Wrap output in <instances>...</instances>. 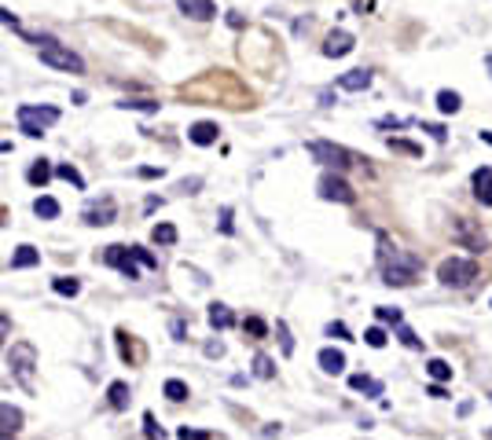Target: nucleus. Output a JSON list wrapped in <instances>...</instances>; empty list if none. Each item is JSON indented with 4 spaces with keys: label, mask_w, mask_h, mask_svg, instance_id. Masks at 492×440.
I'll use <instances>...</instances> for the list:
<instances>
[{
    "label": "nucleus",
    "mask_w": 492,
    "mask_h": 440,
    "mask_svg": "<svg viewBox=\"0 0 492 440\" xmlns=\"http://www.w3.org/2000/svg\"><path fill=\"white\" fill-rule=\"evenodd\" d=\"M397 338L404 341L408 348H423V341L416 338V330H411V327H404V323H400V327H397Z\"/></svg>",
    "instance_id": "72a5a7b5"
},
{
    "label": "nucleus",
    "mask_w": 492,
    "mask_h": 440,
    "mask_svg": "<svg viewBox=\"0 0 492 440\" xmlns=\"http://www.w3.org/2000/svg\"><path fill=\"white\" fill-rule=\"evenodd\" d=\"M151 239L158 242V246H173L177 242V228L173 224H154L151 228Z\"/></svg>",
    "instance_id": "a878e982"
},
{
    "label": "nucleus",
    "mask_w": 492,
    "mask_h": 440,
    "mask_svg": "<svg viewBox=\"0 0 492 440\" xmlns=\"http://www.w3.org/2000/svg\"><path fill=\"white\" fill-rule=\"evenodd\" d=\"M114 198H103V202H92V205H85V224H92V228H103V224H110L114 220Z\"/></svg>",
    "instance_id": "9b49d317"
},
{
    "label": "nucleus",
    "mask_w": 492,
    "mask_h": 440,
    "mask_svg": "<svg viewBox=\"0 0 492 440\" xmlns=\"http://www.w3.org/2000/svg\"><path fill=\"white\" fill-rule=\"evenodd\" d=\"M254 374H257V378H272V374H276V364H272V356L257 353V356H254Z\"/></svg>",
    "instance_id": "cd10ccee"
},
{
    "label": "nucleus",
    "mask_w": 492,
    "mask_h": 440,
    "mask_svg": "<svg viewBox=\"0 0 492 440\" xmlns=\"http://www.w3.org/2000/svg\"><path fill=\"white\" fill-rule=\"evenodd\" d=\"M353 33H345V30H331L327 33V41H323V56L327 59H342V56H349L353 51Z\"/></svg>",
    "instance_id": "9d476101"
},
{
    "label": "nucleus",
    "mask_w": 492,
    "mask_h": 440,
    "mask_svg": "<svg viewBox=\"0 0 492 440\" xmlns=\"http://www.w3.org/2000/svg\"><path fill=\"white\" fill-rule=\"evenodd\" d=\"M426 374H430L434 382H448L452 378V367L445 364V359H430V364H426Z\"/></svg>",
    "instance_id": "c85d7f7f"
},
{
    "label": "nucleus",
    "mask_w": 492,
    "mask_h": 440,
    "mask_svg": "<svg viewBox=\"0 0 492 440\" xmlns=\"http://www.w3.org/2000/svg\"><path fill=\"white\" fill-rule=\"evenodd\" d=\"M56 176H63V180H67V184H74V187H85V180H81V173H77L74 165H59Z\"/></svg>",
    "instance_id": "473e14b6"
},
{
    "label": "nucleus",
    "mask_w": 492,
    "mask_h": 440,
    "mask_svg": "<svg viewBox=\"0 0 492 440\" xmlns=\"http://www.w3.org/2000/svg\"><path fill=\"white\" fill-rule=\"evenodd\" d=\"M118 107L122 110H158V103L154 99H122Z\"/></svg>",
    "instance_id": "2f4dec72"
},
{
    "label": "nucleus",
    "mask_w": 492,
    "mask_h": 440,
    "mask_svg": "<svg viewBox=\"0 0 492 440\" xmlns=\"http://www.w3.org/2000/svg\"><path fill=\"white\" fill-rule=\"evenodd\" d=\"M41 264V253L33 250V246H19L15 253H11V268H33Z\"/></svg>",
    "instance_id": "6ab92c4d"
},
{
    "label": "nucleus",
    "mask_w": 492,
    "mask_h": 440,
    "mask_svg": "<svg viewBox=\"0 0 492 440\" xmlns=\"http://www.w3.org/2000/svg\"><path fill=\"white\" fill-rule=\"evenodd\" d=\"M41 62L44 67H56V70H67V74H81L85 70V62L77 51H70L67 44H59V41H51V37H41Z\"/></svg>",
    "instance_id": "7ed1b4c3"
},
{
    "label": "nucleus",
    "mask_w": 492,
    "mask_h": 440,
    "mask_svg": "<svg viewBox=\"0 0 492 440\" xmlns=\"http://www.w3.org/2000/svg\"><path fill=\"white\" fill-rule=\"evenodd\" d=\"M459 107H463V99H459V92H437V110L441 114H459Z\"/></svg>",
    "instance_id": "b1692460"
},
{
    "label": "nucleus",
    "mask_w": 492,
    "mask_h": 440,
    "mask_svg": "<svg viewBox=\"0 0 492 440\" xmlns=\"http://www.w3.org/2000/svg\"><path fill=\"white\" fill-rule=\"evenodd\" d=\"M144 425H147V437H151V440H154V437H158V440L165 437L162 425H154V415H144Z\"/></svg>",
    "instance_id": "a19ab883"
},
{
    "label": "nucleus",
    "mask_w": 492,
    "mask_h": 440,
    "mask_svg": "<svg viewBox=\"0 0 492 440\" xmlns=\"http://www.w3.org/2000/svg\"><path fill=\"white\" fill-rule=\"evenodd\" d=\"M379 261H382V276L390 287H411L419 276V257L393 246L386 235H379Z\"/></svg>",
    "instance_id": "f257e3e1"
},
{
    "label": "nucleus",
    "mask_w": 492,
    "mask_h": 440,
    "mask_svg": "<svg viewBox=\"0 0 492 440\" xmlns=\"http://www.w3.org/2000/svg\"><path fill=\"white\" fill-rule=\"evenodd\" d=\"M320 367L327 374H342L345 371V356L338 353V348H320Z\"/></svg>",
    "instance_id": "a211bd4d"
},
{
    "label": "nucleus",
    "mask_w": 492,
    "mask_h": 440,
    "mask_svg": "<svg viewBox=\"0 0 492 440\" xmlns=\"http://www.w3.org/2000/svg\"><path fill=\"white\" fill-rule=\"evenodd\" d=\"M477 136H482V139H485V144L492 147V128H482V133H477Z\"/></svg>",
    "instance_id": "3c124183"
},
{
    "label": "nucleus",
    "mask_w": 492,
    "mask_h": 440,
    "mask_svg": "<svg viewBox=\"0 0 492 440\" xmlns=\"http://www.w3.org/2000/svg\"><path fill=\"white\" fill-rule=\"evenodd\" d=\"M103 261H107V264H114V268H118L125 279H140L133 246H107V250H103Z\"/></svg>",
    "instance_id": "6e6552de"
},
{
    "label": "nucleus",
    "mask_w": 492,
    "mask_h": 440,
    "mask_svg": "<svg viewBox=\"0 0 492 440\" xmlns=\"http://www.w3.org/2000/svg\"><path fill=\"white\" fill-rule=\"evenodd\" d=\"M206 356H217V359H221V356H224V345H221V341H206Z\"/></svg>",
    "instance_id": "37998d69"
},
{
    "label": "nucleus",
    "mask_w": 492,
    "mask_h": 440,
    "mask_svg": "<svg viewBox=\"0 0 492 440\" xmlns=\"http://www.w3.org/2000/svg\"><path fill=\"white\" fill-rule=\"evenodd\" d=\"M243 330L250 334V338H265V334H268V323L257 319V316H250V319H243Z\"/></svg>",
    "instance_id": "7c9ffc66"
},
{
    "label": "nucleus",
    "mask_w": 492,
    "mask_h": 440,
    "mask_svg": "<svg viewBox=\"0 0 492 440\" xmlns=\"http://www.w3.org/2000/svg\"><path fill=\"white\" fill-rule=\"evenodd\" d=\"M177 8L184 11V15L199 19V22H206V19L217 15V4H213V0H177Z\"/></svg>",
    "instance_id": "f8f14e48"
},
{
    "label": "nucleus",
    "mask_w": 492,
    "mask_h": 440,
    "mask_svg": "<svg viewBox=\"0 0 492 440\" xmlns=\"http://www.w3.org/2000/svg\"><path fill=\"white\" fill-rule=\"evenodd\" d=\"M437 279L445 282V287H470V282L477 279V261H470V257H448V261H441V268H437Z\"/></svg>",
    "instance_id": "39448f33"
},
{
    "label": "nucleus",
    "mask_w": 492,
    "mask_h": 440,
    "mask_svg": "<svg viewBox=\"0 0 492 440\" xmlns=\"http://www.w3.org/2000/svg\"><path fill=\"white\" fill-rule=\"evenodd\" d=\"M8 367H11L15 382L22 385L26 393L37 389V378H33V371H37V348H33V345H26V341H15V345H11V348H8Z\"/></svg>",
    "instance_id": "f03ea898"
},
{
    "label": "nucleus",
    "mask_w": 492,
    "mask_h": 440,
    "mask_svg": "<svg viewBox=\"0 0 492 440\" xmlns=\"http://www.w3.org/2000/svg\"><path fill=\"white\" fill-rule=\"evenodd\" d=\"M162 393H165V396H170V400H173V404H180V400H188V396H191V393H188V385H184V382H180V378H170V382H165V385H162Z\"/></svg>",
    "instance_id": "bb28decb"
},
{
    "label": "nucleus",
    "mask_w": 492,
    "mask_h": 440,
    "mask_svg": "<svg viewBox=\"0 0 492 440\" xmlns=\"http://www.w3.org/2000/svg\"><path fill=\"white\" fill-rule=\"evenodd\" d=\"M0 19H4V26H11V30H19V19L15 15H11V11L4 8V11H0Z\"/></svg>",
    "instance_id": "49530a36"
},
{
    "label": "nucleus",
    "mask_w": 492,
    "mask_h": 440,
    "mask_svg": "<svg viewBox=\"0 0 492 440\" xmlns=\"http://www.w3.org/2000/svg\"><path fill=\"white\" fill-rule=\"evenodd\" d=\"M217 133H221V128H217L213 121H195L188 128V139L199 144V147H210V144H217Z\"/></svg>",
    "instance_id": "4468645a"
},
{
    "label": "nucleus",
    "mask_w": 492,
    "mask_h": 440,
    "mask_svg": "<svg viewBox=\"0 0 492 440\" xmlns=\"http://www.w3.org/2000/svg\"><path fill=\"white\" fill-rule=\"evenodd\" d=\"M51 290L63 294V297H77V294H81V282L70 279V276H56V279H51Z\"/></svg>",
    "instance_id": "4be33fe9"
},
{
    "label": "nucleus",
    "mask_w": 492,
    "mask_h": 440,
    "mask_svg": "<svg viewBox=\"0 0 492 440\" xmlns=\"http://www.w3.org/2000/svg\"><path fill=\"white\" fill-rule=\"evenodd\" d=\"M140 176L151 180V176H162V169H154V165H144V169H140Z\"/></svg>",
    "instance_id": "de8ad7c7"
},
{
    "label": "nucleus",
    "mask_w": 492,
    "mask_h": 440,
    "mask_svg": "<svg viewBox=\"0 0 492 440\" xmlns=\"http://www.w3.org/2000/svg\"><path fill=\"white\" fill-rule=\"evenodd\" d=\"M364 341H368L371 348H382V345H386V330H382V327H371V330H364Z\"/></svg>",
    "instance_id": "c9c22d12"
},
{
    "label": "nucleus",
    "mask_w": 492,
    "mask_h": 440,
    "mask_svg": "<svg viewBox=\"0 0 492 440\" xmlns=\"http://www.w3.org/2000/svg\"><path fill=\"white\" fill-rule=\"evenodd\" d=\"M276 330H279V345H283V356H290V353H294V338H290L287 323H276Z\"/></svg>",
    "instance_id": "f704fd0d"
},
{
    "label": "nucleus",
    "mask_w": 492,
    "mask_h": 440,
    "mask_svg": "<svg viewBox=\"0 0 492 440\" xmlns=\"http://www.w3.org/2000/svg\"><path fill=\"white\" fill-rule=\"evenodd\" d=\"M309 154H313L316 162L331 165V169H338V173L360 162L353 151H345V147H338V144H327V139H313V144H309Z\"/></svg>",
    "instance_id": "423d86ee"
},
{
    "label": "nucleus",
    "mask_w": 492,
    "mask_h": 440,
    "mask_svg": "<svg viewBox=\"0 0 492 440\" xmlns=\"http://www.w3.org/2000/svg\"><path fill=\"white\" fill-rule=\"evenodd\" d=\"M470 184H474V195H477V202H482V205H492V169H489V165H482V169H474Z\"/></svg>",
    "instance_id": "ddd939ff"
},
{
    "label": "nucleus",
    "mask_w": 492,
    "mask_h": 440,
    "mask_svg": "<svg viewBox=\"0 0 492 440\" xmlns=\"http://www.w3.org/2000/svg\"><path fill=\"white\" fill-rule=\"evenodd\" d=\"M452 239H456L459 246H467V250H474V253H482L485 250V235L474 228V220H452Z\"/></svg>",
    "instance_id": "1a4fd4ad"
},
{
    "label": "nucleus",
    "mask_w": 492,
    "mask_h": 440,
    "mask_svg": "<svg viewBox=\"0 0 492 440\" xmlns=\"http://www.w3.org/2000/svg\"><path fill=\"white\" fill-rule=\"evenodd\" d=\"M206 319H210V327H217V330H228L231 323H236V316H231V308H228V305H221V301H213V305H210V312H206Z\"/></svg>",
    "instance_id": "dca6fc26"
},
{
    "label": "nucleus",
    "mask_w": 492,
    "mask_h": 440,
    "mask_svg": "<svg viewBox=\"0 0 492 440\" xmlns=\"http://www.w3.org/2000/svg\"><path fill=\"white\" fill-rule=\"evenodd\" d=\"M48 176H51V165H48L44 158H41V162H33V165H30V173H26V180H30L33 187H44V184H48Z\"/></svg>",
    "instance_id": "5701e85b"
},
{
    "label": "nucleus",
    "mask_w": 492,
    "mask_h": 440,
    "mask_svg": "<svg viewBox=\"0 0 492 440\" xmlns=\"http://www.w3.org/2000/svg\"><path fill=\"white\" fill-rule=\"evenodd\" d=\"M430 396H434V400H445V389H441V382H434V385H430Z\"/></svg>",
    "instance_id": "09e8293b"
},
{
    "label": "nucleus",
    "mask_w": 492,
    "mask_h": 440,
    "mask_svg": "<svg viewBox=\"0 0 492 440\" xmlns=\"http://www.w3.org/2000/svg\"><path fill=\"white\" fill-rule=\"evenodd\" d=\"M338 88L342 92H364V88H371V70H349L338 77Z\"/></svg>",
    "instance_id": "2eb2a0df"
},
{
    "label": "nucleus",
    "mask_w": 492,
    "mask_h": 440,
    "mask_svg": "<svg viewBox=\"0 0 492 440\" xmlns=\"http://www.w3.org/2000/svg\"><path fill=\"white\" fill-rule=\"evenodd\" d=\"M485 70H489V77H492V56L485 59Z\"/></svg>",
    "instance_id": "603ef678"
},
{
    "label": "nucleus",
    "mask_w": 492,
    "mask_h": 440,
    "mask_svg": "<svg viewBox=\"0 0 492 440\" xmlns=\"http://www.w3.org/2000/svg\"><path fill=\"white\" fill-rule=\"evenodd\" d=\"M423 133H430V136L437 139V144H445V139H448V133H445L441 125H423Z\"/></svg>",
    "instance_id": "79ce46f5"
},
{
    "label": "nucleus",
    "mask_w": 492,
    "mask_h": 440,
    "mask_svg": "<svg viewBox=\"0 0 492 440\" xmlns=\"http://www.w3.org/2000/svg\"><path fill=\"white\" fill-rule=\"evenodd\" d=\"M133 253H136V261L140 264H147V268H158V261H154V257L144 250V246H133Z\"/></svg>",
    "instance_id": "58836bf2"
},
{
    "label": "nucleus",
    "mask_w": 492,
    "mask_h": 440,
    "mask_svg": "<svg viewBox=\"0 0 492 440\" xmlns=\"http://www.w3.org/2000/svg\"><path fill=\"white\" fill-rule=\"evenodd\" d=\"M320 198H327V202H342V205H353V202H356L353 187H349L338 173H323V176H320Z\"/></svg>",
    "instance_id": "0eeeda50"
},
{
    "label": "nucleus",
    "mask_w": 492,
    "mask_h": 440,
    "mask_svg": "<svg viewBox=\"0 0 492 440\" xmlns=\"http://www.w3.org/2000/svg\"><path fill=\"white\" fill-rule=\"evenodd\" d=\"M33 213L41 217V220H56V217H59V202L48 198V195H41V198L33 202Z\"/></svg>",
    "instance_id": "393cba45"
},
{
    "label": "nucleus",
    "mask_w": 492,
    "mask_h": 440,
    "mask_svg": "<svg viewBox=\"0 0 492 440\" xmlns=\"http://www.w3.org/2000/svg\"><path fill=\"white\" fill-rule=\"evenodd\" d=\"M349 389L368 393V396H382V382L379 378H368V374H349Z\"/></svg>",
    "instance_id": "f3484780"
},
{
    "label": "nucleus",
    "mask_w": 492,
    "mask_h": 440,
    "mask_svg": "<svg viewBox=\"0 0 492 440\" xmlns=\"http://www.w3.org/2000/svg\"><path fill=\"white\" fill-rule=\"evenodd\" d=\"M327 338H338V341H353V338H349V327H345V323H331V327H327Z\"/></svg>",
    "instance_id": "4c0bfd02"
},
{
    "label": "nucleus",
    "mask_w": 492,
    "mask_h": 440,
    "mask_svg": "<svg viewBox=\"0 0 492 440\" xmlns=\"http://www.w3.org/2000/svg\"><path fill=\"white\" fill-rule=\"evenodd\" d=\"M221 231H224V235L236 231V228H231V210H221Z\"/></svg>",
    "instance_id": "c03bdc74"
},
{
    "label": "nucleus",
    "mask_w": 492,
    "mask_h": 440,
    "mask_svg": "<svg viewBox=\"0 0 492 440\" xmlns=\"http://www.w3.org/2000/svg\"><path fill=\"white\" fill-rule=\"evenodd\" d=\"M173 338H177V341H184V323H180V319L173 323Z\"/></svg>",
    "instance_id": "8fccbe9b"
},
{
    "label": "nucleus",
    "mask_w": 492,
    "mask_h": 440,
    "mask_svg": "<svg viewBox=\"0 0 492 440\" xmlns=\"http://www.w3.org/2000/svg\"><path fill=\"white\" fill-rule=\"evenodd\" d=\"M375 316H379V323H393V327H400V323H404L400 308H390V305H379V308H375Z\"/></svg>",
    "instance_id": "c756f323"
},
{
    "label": "nucleus",
    "mask_w": 492,
    "mask_h": 440,
    "mask_svg": "<svg viewBox=\"0 0 492 440\" xmlns=\"http://www.w3.org/2000/svg\"><path fill=\"white\" fill-rule=\"evenodd\" d=\"M390 147H397V151H404V154H419V147H411V144H404V139H390Z\"/></svg>",
    "instance_id": "a18cd8bd"
},
{
    "label": "nucleus",
    "mask_w": 492,
    "mask_h": 440,
    "mask_svg": "<svg viewBox=\"0 0 492 440\" xmlns=\"http://www.w3.org/2000/svg\"><path fill=\"white\" fill-rule=\"evenodd\" d=\"M180 440H213V433H202V430H191V425H180Z\"/></svg>",
    "instance_id": "e433bc0d"
},
{
    "label": "nucleus",
    "mask_w": 492,
    "mask_h": 440,
    "mask_svg": "<svg viewBox=\"0 0 492 440\" xmlns=\"http://www.w3.org/2000/svg\"><path fill=\"white\" fill-rule=\"evenodd\" d=\"M199 187H202V180H199V176H191V180H180V191H184V195H195Z\"/></svg>",
    "instance_id": "ea45409f"
},
{
    "label": "nucleus",
    "mask_w": 492,
    "mask_h": 440,
    "mask_svg": "<svg viewBox=\"0 0 492 440\" xmlns=\"http://www.w3.org/2000/svg\"><path fill=\"white\" fill-rule=\"evenodd\" d=\"M107 400H110V407H114V411L129 407V385H125V382H110V389H107Z\"/></svg>",
    "instance_id": "412c9836"
},
{
    "label": "nucleus",
    "mask_w": 492,
    "mask_h": 440,
    "mask_svg": "<svg viewBox=\"0 0 492 440\" xmlns=\"http://www.w3.org/2000/svg\"><path fill=\"white\" fill-rule=\"evenodd\" d=\"M15 118H19V128L26 136H44V128H51L59 121V110L56 107H37V103H22Z\"/></svg>",
    "instance_id": "20e7f679"
},
{
    "label": "nucleus",
    "mask_w": 492,
    "mask_h": 440,
    "mask_svg": "<svg viewBox=\"0 0 492 440\" xmlns=\"http://www.w3.org/2000/svg\"><path fill=\"white\" fill-rule=\"evenodd\" d=\"M0 418H4V437H11V433L22 430V411H19V407L4 404V407H0Z\"/></svg>",
    "instance_id": "aec40b11"
}]
</instances>
